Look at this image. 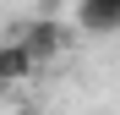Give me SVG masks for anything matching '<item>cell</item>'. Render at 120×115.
Instances as JSON below:
<instances>
[{"instance_id": "1", "label": "cell", "mask_w": 120, "mask_h": 115, "mask_svg": "<svg viewBox=\"0 0 120 115\" xmlns=\"http://www.w3.org/2000/svg\"><path fill=\"white\" fill-rule=\"evenodd\" d=\"M11 38H22L27 55H33L38 66L60 60V55H66V44H71V33L60 28V16H27V22H16V33H11Z\"/></svg>"}, {"instance_id": "2", "label": "cell", "mask_w": 120, "mask_h": 115, "mask_svg": "<svg viewBox=\"0 0 120 115\" xmlns=\"http://www.w3.org/2000/svg\"><path fill=\"white\" fill-rule=\"evenodd\" d=\"M76 28L82 33H120V6L115 0H76Z\"/></svg>"}, {"instance_id": "3", "label": "cell", "mask_w": 120, "mask_h": 115, "mask_svg": "<svg viewBox=\"0 0 120 115\" xmlns=\"http://www.w3.org/2000/svg\"><path fill=\"white\" fill-rule=\"evenodd\" d=\"M33 55H27V44L22 38H6V44H0V88L6 82H22V77H33Z\"/></svg>"}, {"instance_id": "4", "label": "cell", "mask_w": 120, "mask_h": 115, "mask_svg": "<svg viewBox=\"0 0 120 115\" xmlns=\"http://www.w3.org/2000/svg\"><path fill=\"white\" fill-rule=\"evenodd\" d=\"M115 6H120V0H115Z\"/></svg>"}]
</instances>
